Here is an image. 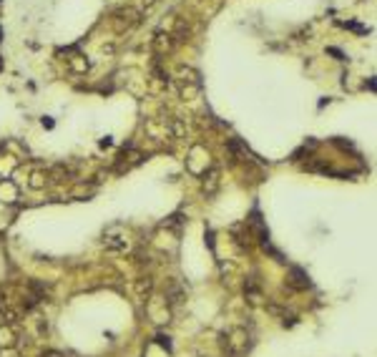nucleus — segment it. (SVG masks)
Returning a JSON list of instances; mask_svg holds the SVG:
<instances>
[{
  "label": "nucleus",
  "mask_w": 377,
  "mask_h": 357,
  "mask_svg": "<svg viewBox=\"0 0 377 357\" xmlns=\"http://www.w3.org/2000/svg\"><path fill=\"white\" fill-rule=\"evenodd\" d=\"M156 340H158V342H161V345H163V347L171 352V342H169V337H156Z\"/></svg>",
  "instance_id": "nucleus-6"
},
{
  "label": "nucleus",
  "mask_w": 377,
  "mask_h": 357,
  "mask_svg": "<svg viewBox=\"0 0 377 357\" xmlns=\"http://www.w3.org/2000/svg\"><path fill=\"white\" fill-rule=\"evenodd\" d=\"M171 48H174V35L171 33H156L153 35V51H156V56H163Z\"/></svg>",
  "instance_id": "nucleus-2"
},
{
  "label": "nucleus",
  "mask_w": 377,
  "mask_h": 357,
  "mask_svg": "<svg viewBox=\"0 0 377 357\" xmlns=\"http://www.w3.org/2000/svg\"><path fill=\"white\" fill-rule=\"evenodd\" d=\"M139 20H141V13L134 10V8H118V10L113 13V25H116L118 33L131 30L134 25H139Z\"/></svg>",
  "instance_id": "nucleus-1"
},
{
  "label": "nucleus",
  "mask_w": 377,
  "mask_h": 357,
  "mask_svg": "<svg viewBox=\"0 0 377 357\" xmlns=\"http://www.w3.org/2000/svg\"><path fill=\"white\" fill-rule=\"evenodd\" d=\"M332 56H337V61H345V56H342V51H337V48H327Z\"/></svg>",
  "instance_id": "nucleus-5"
},
{
  "label": "nucleus",
  "mask_w": 377,
  "mask_h": 357,
  "mask_svg": "<svg viewBox=\"0 0 377 357\" xmlns=\"http://www.w3.org/2000/svg\"><path fill=\"white\" fill-rule=\"evenodd\" d=\"M43 357H61V355H58V352H46Z\"/></svg>",
  "instance_id": "nucleus-7"
},
{
  "label": "nucleus",
  "mask_w": 377,
  "mask_h": 357,
  "mask_svg": "<svg viewBox=\"0 0 377 357\" xmlns=\"http://www.w3.org/2000/svg\"><path fill=\"white\" fill-rule=\"evenodd\" d=\"M217 186H219V171L214 169V171L209 174V179L204 176V191H209V194H212V191H214Z\"/></svg>",
  "instance_id": "nucleus-4"
},
{
  "label": "nucleus",
  "mask_w": 377,
  "mask_h": 357,
  "mask_svg": "<svg viewBox=\"0 0 377 357\" xmlns=\"http://www.w3.org/2000/svg\"><path fill=\"white\" fill-rule=\"evenodd\" d=\"M289 285L295 287V289H307V287H309V277L302 272L300 267H295V269H292V280H289Z\"/></svg>",
  "instance_id": "nucleus-3"
}]
</instances>
